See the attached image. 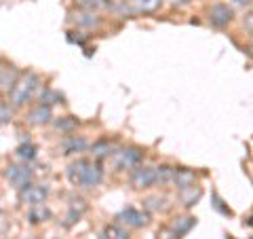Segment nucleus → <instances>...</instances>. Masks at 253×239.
Here are the masks:
<instances>
[{"label":"nucleus","instance_id":"412c9836","mask_svg":"<svg viewBox=\"0 0 253 239\" xmlns=\"http://www.w3.org/2000/svg\"><path fill=\"white\" fill-rule=\"evenodd\" d=\"M17 155H19V159H23V161H32V159L36 157V146L30 144V142L26 140V144H21L17 148Z\"/></svg>","mask_w":253,"mask_h":239},{"label":"nucleus","instance_id":"4be33fe9","mask_svg":"<svg viewBox=\"0 0 253 239\" xmlns=\"http://www.w3.org/2000/svg\"><path fill=\"white\" fill-rule=\"evenodd\" d=\"M137 4V11H144V13H152L161 6L163 0H133Z\"/></svg>","mask_w":253,"mask_h":239},{"label":"nucleus","instance_id":"b1692460","mask_svg":"<svg viewBox=\"0 0 253 239\" xmlns=\"http://www.w3.org/2000/svg\"><path fill=\"white\" fill-rule=\"evenodd\" d=\"M144 203H146L148 210H163L165 208V197H148Z\"/></svg>","mask_w":253,"mask_h":239},{"label":"nucleus","instance_id":"7c9ffc66","mask_svg":"<svg viewBox=\"0 0 253 239\" xmlns=\"http://www.w3.org/2000/svg\"><path fill=\"white\" fill-rule=\"evenodd\" d=\"M0 108H2V106H0Z\"/></svg>","mask_w":253,"mask_h":239},{"label":"nucleus","instance_id":"9d476101","mask_svg":"<svg viewBox=\"0 0 253 239\" xmlns=\"http://www.w3.org/2000/svg\"><path fill=\"white\" fill-rule=\"evenodd\" d=\"M28 121L34 125H44L51 121V108L46 104H38L36 108H32L28 113Z\"/></svg>","mask_w":253,"mask_h":239},{"label":"nucleus","instance_id":"a878e982","mask_svg":"<svg viewBox=\"0 0 253 239\" xmlns=\"http://www.w3.org/2000/svg\"><path fill=\"white\" fill-rule=\"evenodd\" d=\"M83 210H84V205L83 208H72L68 212V216H66V227H70V225H74V222H78V218H81V214H83Z\"/></svg>","mask_w":253,"mask_h":239},{"label":"nucleus","instance_id":"2eb2a0df","mask_svg":"<svg viewBox=\"0 0 253 239\" xmlns=\"http://www.w3.org/2000/svg\"><path fill=\"white\" fill-rule=\"evenodd\" d=\"M63 153L66 155H72V153H81V150L86 148V140L84 138H76V135H72V138H68L66 142H63Z\"/></svg>","mask_w":253,"mask_h":239},{"label":"nucleus","instance_id":"393cba45","mask_svg":"<svg viewBox=\"0 0 253 239\" xmlns=\"http://www.w3.org/2000/svg\"><path fill=\"white\" fill-rule=\"evenodd\" d=\"M110 150H112V146H110L108 142H99V144L93 146L95 157H106V155H110Z\"/></svg>","mask_w":253,"mask_h":239},{"label":"nucleus","instance_id":"f3484780","mask_svg":"<svg viewBox=\"0 0 253 239\" xmlns=\"http://www.w3.org/2000/svg\"><path fill=\"white\" fill-rule=\"evenodd\" d=\"M99 239H129V235H126V231L121 229L118 225H108L99 233Z\"/></svg>","mask_w":253,"mask_h":239},{"label":"nucleus","instance_id":"6e6552de","mask_svg":"<svg viewBox=\"0 0 253 239\" xmlns=\"http://www.w3.org/2000/svg\"><path fill=\"white\" fill-rule=\"evenodd\" d=\"M91 161H86V159H76V161H72L68 165V180L72 182V184H81L86 170H89Z\"/></svg>","mask_w":253,"mask_h":239},{"label":"nucleus","instance_id":"0eeeda50","mask_svg":"<svg viewBox=\"0 0 253 239\" xmlns=\"http://www.w3.org/2000/svg\"><path fill=\"white\" fill-rule=\"evenodd\" d=\"M232 19V9L228 4H215V6H211V11H209V21L213 23V26H217V28H224L228 26Z\"/></svg>","mask_w":253,"mask_h":239},{"label":"nucleus","instance_id":"c85d7f7f","mask_svg":"<svg viewBox=\"0 0 253 239\" xmlns=\"http://www.w3.org/2000/svg\"><path fill=\"white\" fill-rule=\"evenodd\" d=\"M253 0H232V4L234 6H247V4H251Z\"/></svg>","mask_w":253,"mask_h":239},{"label":"nucleus","instance_id":"f257e3e1","mask_svg":"<svg viewBox=\"0 0 253 239\" xmlns=\"http://www.w3.org/2000/svg\"><path fill=\"white\" fill-rule=\"evenodd\" d=\"M38 83H41V78H38L34 72L21 74L17 81H15L13 89L9 91L11 104H13V106H23L26 102H30V98H32V95H34V91L38 89Z\"/></svg>","mask_w":253,"mask_h":239},{"label":"nucleus","instance_id":"a211bd4d","mask_svg":"<svg viewBox=\"0 0 253 239\" xmlns=\"http://www.w3.org/2000/svg\"><path fill=\"white\" fill-rule=\"evenodd\" d=\"M78 4L83 6L84 11H99V9H112V2H110V0H76Z\"/></svg>","mask_w":253,"mask_h":239},{"label":"nucleus","instance_id":"7ed1b4c3","mask_svg":"<svg viewBox=\"0 0 253 239\" xmlns=\"http://www.w3.org/2000/svg\"><path fill=\"white\" fill-rule=\"evenodd\" d=\"M141 159H144V153L139 148H123L114 153V161L118 170H135Z\"/></svg>","mask_w":253,"mask_h":239},{"label":"nucleus","instance_id":"f8f14e48","mask_svg":"<svg viewBox=\"0 0 253 239\" xmlns=\"http://www.w3.org/2000/svg\"><path fill=\"white\" fill-rule=\"evenodd\" d=\"M17 72L9 66H0V91H6L9 93L11 89H13V85H15V81H17Z\"/></svg>","mask_w":253,"mask_h":239},{"label":"nucleus","instance_id":"9b49d317","mask_svg":"<svg viewBox=\"0 0 253 239\" xmlns=\"http://www.w3.org/2000/svg\"><path fill=\"white\" fill-rule=\"evenodd\" d=\"M72 19L78 28H93L99 23V17L95 15L93 11H78V13H72Z\"/></svg>","mask_w":253,"mask_h":239},{"label":"nucleus","instance_id":"ddd939ff","mask_svg":"<svg viewBox=\"0 0 253 239\" xmlns=\"http://www.w3.org/2000/svg\"><path fill=\"white\" fill-rule=\"evenodd\" d=\"M173 182H175V186H177V188L188 190V188H192V184H194V174H192V172H188V170H175Z\"/></svg>","mask_w":253,"mask_h":239},{"label":"nucleus","instance_id":"39448f33","mask_svg":"<svg viewBox=\"0 0 253 239\" xmlns=\"http://www.w3.org/2000/svg\"><path fill=\"white\" fill-rule=\"evenodd\" d=\"M116 220L123 222V225H126V227L139 229V227H144L146 222H148V214L139 212V210H135V208H126V210H123L121 214H118Z\"/></svg>","mask_w":253,"mask_h":239},{"label":"nucleus","instance_id":"cd10ccee","mask_svg":"<svg viewBox=\"0 0 253 239\" xmlns=\"http://www.w3.org/2000/svg\"><path fill=\"white\" fill-rule=\"evenodd\" d=\"M245 28H247L251 34H253V13H249L247 17H245Z\"/></svg>","mask_w":253,"mask_h":239},{"label":"nucleus","instance_id":"c756f323","mask_svg":"<svg viewBox=\"0 0 253 239\" xmlns=\"http://www.w3.org/2000/svg\"><path fill=\"white\" fill-rule=\"evenodd\" d=\"M123 2H126V0H123Z\"/></svg>","mask_w":253,"mask_h":239},{"label":"nucleus","instance_id":"aec40b11","mask_svg":"<svg viewBox=\"0 0 253 239\" xmlns=\"http://www.w3.org/2000/svg\"><path fill=\"white\" fill-rule=\"evenodd\" d=\"M61 100H63V95L53 91V89H42V93H41V104H46V106L57 104V102H61Z\"/></svg>","mask_w":253,"mask_h":239},{"label":"nucleus","instance_id":"6ab92c4d","mask_svg":"<svg viewBox=\"0 0 253 239\" xmlns=\"http://www.w3.org/2000/svg\"><path fill=\"white\" fill-rule=\"evenodd\" d=\"M173 176H175V170L173 167H156V182H161V184H165V182H173Z\"/></svg>","mask_w":253,"mask_h":239},{"label":"nucleus","instance_id":"5701e85b","mask_svg":"<svg viewBox=\"0 0 253 239\" xmlns=\"http://www.w3.org/2000/svg\"><path fill=\"white\" fill-rule=\"evenodd\" d=\"M76 125H78V121L74 117H63L59 121H55V129L57 131H72Z\"/></svg>","mask_w":253,"mask_h":239},{"label":"nucleus","instance_id":"dca6fc26","mask_svg":"<svg viewBox=\"0 0 253 239\" xmlns=\"http://www.w3.org/2000/svg\"><path fill=\"white\" fill-rule=\"evenodd\" d=\"M28 218H30V222H44V220H49L51 218V212L44 208V203H38V205H32V210H30V214H28Z\"/></svg>","mask_w":253,"mask_h":239},{"label":"nucleus","instance_id":"423d86ee","mask_svg":"<svg viewBox=\"0 0 253 239\" xmlns=\"http://www.w3.org/2000/svg\"><path fill=\"white\" fill-rule=\"evenodd\" d=\"M46 195H49V188L41 186V184H28L26 188L21 190V201L28 203V205H38L42 203Z\"/></svg>","mask_w":253,"mask_h":239},{"label":"nucleus","instance_id":"f03ea898","mask_svg":"<svg viewBox=\"0 0 253 239\" xmlns=\"http://www.w3.org/2000/svg\"><path fill=\"white\" fill-rule=\"evenodd\" d=\"M131 184L135 188H150L156 184V167L137 165L131 174Z\"/></svg>","mask_w":253,"mask_h":239},{"label":"nucleus","instance_id":"20e7f679","mask_svg":"<svg viewBox=\"0 0 253 239\" xmlns=\"http://www.w3.org/2000/svg\"><path fill=\"white\" fill-rule=\"evenodd\" d=\"M4 176L9 178V182L13 186H17L19 190H23L32 182V170L28 165H9L4 170Z\"/></svg>","mask_w":253,"mask_h":239},{"label":"nucleus","instance_id":"bb28decb","mask_svg":"<svg viewBox=\"0 0 253 239\" xmlns=\"http://www.w3.org/2000/svg\"><path fill=\"white\" fill-rule=\"evenodd\" d=\"M213 208H215L217 212H221V214H224V216H230V210H228V208H224V205H221L219 197H213Z\"/></svg>","mask_w":253,"mask_h":239},{"label":"nucleus","instance_id":"4468645a","mask_svg":"<svg viewBox=\"0 0 253 239\" xmlns=\"http://www.w3.org/2000/svg\"><path fill=\"white\" fill-rule=\"evenodd\" d=\"M192 225H194V218H190V216H188V218H179V220L175 222V225L171 227L169 237H171V239H179L181 235H186L188 231L192 229Z\"/></svg>","mask_w":253,"mask_h":239},{"label":"nucleus","instance_id":"1a4fd4ad","mask_svg":"<svg viewBox=\"0 0 253 239\" xmlns=\"http://www.w3.org/2000/svg\"><path fill=\"white\" fill-rule=\"evenodd\" d=\"M101 178H104V172H101V165H99L97 161H95V163L91 161L89 170H86L84 178H83V182H81V186H84V188H93V186H97V184H99Z\"/></svg>","mask_w":253,"mask_h":239}]
</instances>
